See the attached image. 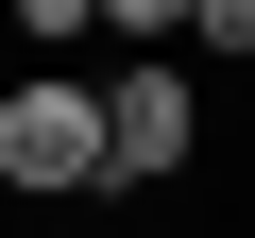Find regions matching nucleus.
Returning a JSON list of instances; mask_svg holds the SVG:
<instances>
[{
	"label": "nucleus",
	"mask_w": 255,
	"mask_h": 238,
	"mask_svg": "<svg viewBox=\"0 0 255 238\" xmlns=\"http://www.w3.org/2000/svg\"><path fill=\"white\" fill-rule=\"evenodd\" d=\"M187 153H204V85L170 51H119V85H102V187H170Z\"/></svg>",
	"instance_id": "f03ea898"
},
{
	"label": "nucleus",
	"mask_w": 255,
	"mask_h": 238,
	"mask_svg": "<svg viewBox=\"0 0 255 238\" xmlns=\"http://www.w3.org/2000/svg\"><path fill=\"white\" fill-rule=\"evenodd\" d=\"M85 17H102L119 51H153V34H187V0H85Z\"/></svg>",
	"instance_id": "20e7f679"
},
{
	"label": "nucleus",
	"mask_w": 255,
	"mask_h": 238,
	"mask_svg": "<svg viewBox=\"0 0 255 238\" xmlns=\"http://www.w3.org/2000/svg\"><path fill=\"white\" fill-rule=\"evenodd\" d=\"M17 34H34V51H68V34H102V17H85V0H17Z\"/></svg>",
	"instance_id": "39448f33"
},
{
	"label": "nucleus",
	"mask_w": 255,
	"mask_h": 238,
	"mask_svg": "<svg viewBox=\"0 0 255 238\" xmlns=\"http://www.w3.org/2000/svg\"><path fill=\"white\" fill-rule=\"evenodd\" d=\"M0 204H102V85L68 68L0 85Z\"/></svg>",
	"instance_id": "f257e3e1"
},
{
	"label": "nucleus",
	"mask_w": 255,
	"mask_h": 238,
	"mask_svg": "<svg viewBox=\"0 0 255 238\" xmlns=\"http://www.w3.org/2000/svg\"><path fill=\"white\" fill-rule=\"evenodd\" d=\"M187 51L204 68H255V0H187Z\"/></svg>",
	"instance_id": "7ed1b4c3"
}]
</instances>
